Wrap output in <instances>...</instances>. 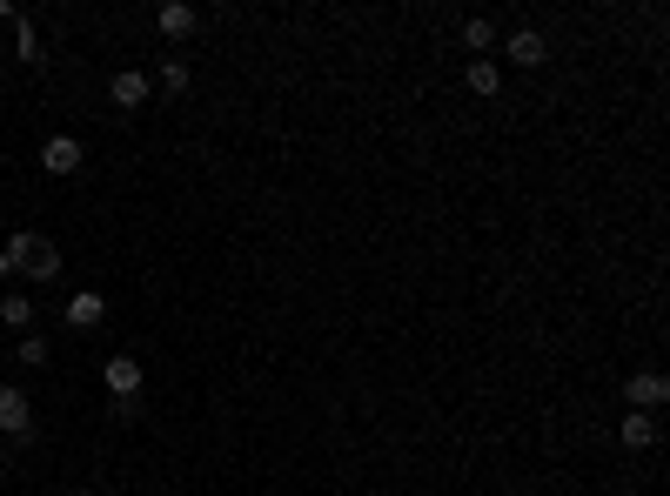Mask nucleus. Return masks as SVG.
Here are the masks:
<instances>
[{
	"label": "nucleus",
	"instance_id": "obj_1",
	"mask_svg": "<svg viewBox=\"0 0 670 496\" xmlns=\"http://www.w3.org/2000/svg\"><path fill=\"white\" fill-rule=\"evenodd\" d=\"M0 436L7 443H34V403H27V389H0Z\"/></svg>",
	"mask_w": 670,
	"mask_h": 496
},
{
	"label": "nucleus",
	"instance_id": "obj_2",
	"mask_svg": "<svg viewBox=\"0 0 670 496\" xmlns=\"http://www.w3.org/2000/svg\"><path fill=\"white\" fill-rule=\"evenodd\" d=\"M101 383H108L114 403H128V396H141V383H148V369L134 356H108V369H101Z\"/></svg>",
	"mask_w": 670,
	"mask_h": 496
},
{
	"label": "nucleus",
	"instance_id": "obj_3",
	"mask_svg": "<svg viewBox=\"0 0 670 496\" xmlns=\"http://www.w3.org/2000/svg\"><path fill=\"white\" fill-rule=\"evenodd\" d=\"M624 396H630V409H644V416H650V409L670 396V383L657 376V369H644V376H630V383H624Z\"/></svg>",
	"mask_w": 670,
	"mask_h": 496
},
{
	"label": "nucleus",
	"instance_id": "obj_4",
	"mask_svg": "<svg viewBox=\"0 0 670 496\" xmlns=\"http://www.w3.org/2000/svg\"><path fill=\"white\" fill-rule=\"evenodd\" d=\"M510 61L516 68H543V61H550V41H543L536 27H516L510 34Z\"/></svg>",
	"mask_w": 670,
	"mask_h": 496
},
{
	"label": "nucleus",
	"instance_id": "obj_5",
	"mask_svg": "<svg viewBox=\"0 0 670 496\" xmlns=\"http://www.w3.org/2000/svg\"><path fill=\"white\" fill-rule=\"evenodd\" d=\"M41 168H47V175H74V168H81V141H74V135H54L41 148Z\"/></svg>",
	"mask_w": 670,
	"mask_h": 496
},
{
	"label": "nucleus",
	"instance_id": "obj_6",
	"mask_svg": "<svg viewBox=\"0 0 670 496\" xmlns=\"http://www.w3.org/2000/svg\"><path fill=\"white\" fill-rule=\"evenodd\" d=\"M617 443H624V450H650V443H657V416H644V409H624Z\"/></svg>",
	"mask_w": 670,
	"mask_h": 496
},
{
	"label": "nucleus",
	"instance_id": "obj_7",
	"mask_svg": "<svg viewBox=\"0 0 670 496\" xmlns=\"http://www.w3.org/2000/svg\"><path fill=\"white\" fill-rule=\"evenodd\" d=\"M155 27L168 34V41H188V34L201 27V14H195V7H181V0H168V7L155 14Z\"/></svg>",
	"mask_w": 670,
	"mask_h": 496
},
{
	"label": "nucleus",
	"instance_id": "obj_8",
	"mask_svg": "<svg viewBox=\"0 0 670 496\" xmlns=\"http://www.w3.org/2000/svg\"><path fill=\"white\" fill-rule=\"evenodd\" d=\"M108 94H114V108H141V101H148V74H141V68H121L108 81Z\"/></svg>",
	"mask_w": 670,
	"mask_h": 496
},
{
	"label": "nucleus",
	"instance_id": "obj_9",
	"mask_svg": "<svg viewBox=\"0 0 670 496\" xmlns=\"http://www.w3.org/2000/svg\"><path fill=\"white\" fill-rule=\"evenodd\" d=\"M101 316H108V302H101V295H74V302H67V322H74V329H101Z\"/></svg>",
	"mask_w": 670,
	"mask_h": 496
},
{
	"label": "nucleus",
	"instance_id": "obj_10",
	"mask_svg": "<svg viewBox=\"0 0 670 496\" xmlns=\"http://www.w3.org/2000/svg\"><path fill=\"white\" fill-rule=\"evenodd\" d=\"M463 47H469V61H490L496 27H490V21H463Z\"/></svg>",
	"mask_w": 670,
	"mask_h": 496
},
{
	"label": "nucleus",
	"instance_id": "obj_11",
	"mask_svg": "<svg viewBox=\"0 0 670 496\" xmlns=\"http://www.w3.org/2000/svg\"><path fill=\"white\" fill-rule=\"evenodd\" d=\"M463 81H469V94H496L503 88V68H496V61H469Z\"/></svg>",
	"mask_w": 670,
	"mask_h": 496
},
{
	"label": "nucleus",
	"instance_id": "obj_12",
	"mask_svg": "<svg viewBox=\"0 0 670 496\" xmlns=\"http://www.w3.org/2000/svg\"><path fill=\"white\" fill-rule=\"evenodd\" d=\"M0 322L27 336V322H34V302H27V295H0Z\"/></svg>",
	"mask_w": 670,
	"mask_h": 496
},
{
	"label": "nucleus",
	"instance_id": "obj_13",
	"mask_svg": "<svg viewBox=\"0 0 670 496\" xmlns=\"http://www.w3.org/2000/svg\"><path fill=\"white\" fill-rule=\"evenodd\" d=\"M34 255H41V235H14V242H7V262H14V269H34Z\"/></svg>",
	"mask_w": 670,
	"mask_h": 496
},
{
	"label": "nucleus",
	"instance_id": "obj_14",
	"mask_svg": "<svg viewBox=\"0 0 670 496\" xmlns=\"http://www.w3.org/2000/svg\"><path fill=\"white\" fill-rule=\"evenodd\" d=\"M14 54H21V61H41V34H34V21H14Z\"/></svg>",
	"mask_w": 670,
	"mask_h": 496
},
{
	"label": "nucleus",
	"instance_id": "obj_15",
	"mask_svg": "<svg viewBox=\"0 0 670 496\" xmlns=\"http://www.w3.org/2000/svg\"><path fill=\"white\" fill-rule=\"evenodd\" d=\"M21 362H27V369H41V362H47V336L27 329V336H21Z\"/></svg>",
	"mask_w": 670,
	"mask_h": 496
},
{
	"label": "nucleus",
	"instance_id": "obj_16",
	"mask_svg": "<svg viewBox=\"0 0 670 496\" xmlns=\"http://www.w3.org/2000/svg\"><path fill=\"white\" fill-rule=\"evenodd\" d=\"M161 88H168V94H188V61H168V68H161Z\"/></svg>",
	"mask_w": 670,
	"mask_h": 496
},
{
	"label": "nucleus",
	"instance_id": "obj_17",
	"mask_svg": "<svg viewBox=\"0 0 670 496\" xmlns=\"http://www.w3.org/2000/svg\"><path fill=\"white\" fill-rule=\"evenodd\" d=\"M14 470V443H0V476Z\"/></svg>",
	"mask_w": 670,
	"mask_h": 496
},
{
	"label": "nucleus",
	"instance_id": "obj_18",
	"mask_svg": "<svg viewBox=\"0 0 670 496\" xmlns=\"http://www.w3.org/2000/svg\"><path fill=\"white\" fill-rule=\"evenodd\" d=\"M7 275H14V262H7V248H0V282H7Z\"/></svg>",
	"mask_w": 670,
	"mask_h": 496
},
{
	"label": "nucleus",
	"instance_id": "obj_19",
	"mask_svg": "<svg viewBox=\"0 0 670 496\" xmlns=\"http://www.w3.org/2000/svg\"><path fill=\"white\" fill-rule=\"evenodd\" d=\"M74 496H101V490H74Z\"/></svg>",
	"mask_w": 670,
	"mask_h": 496
}]
</instances>
